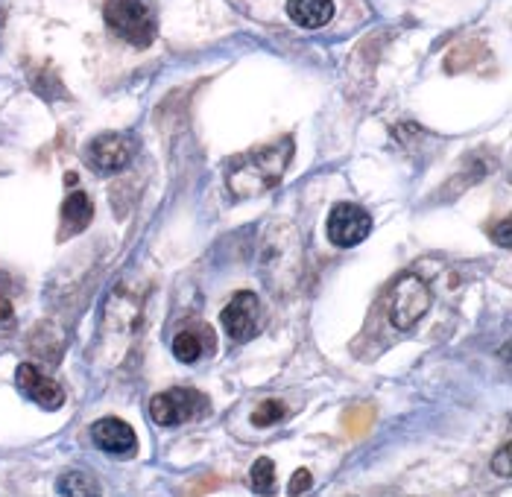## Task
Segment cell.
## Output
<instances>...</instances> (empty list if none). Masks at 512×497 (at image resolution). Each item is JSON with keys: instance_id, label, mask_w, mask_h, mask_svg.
<instances>
[{"instance_id": "30bf717a", "label": "cell", "mask_w": 512, "mask_h": 497, "mask_svg": "<svg viewBox=\"0 0 512 497\" xmlns=\"http://www.w3.org/2000/svg\"><path fill=\"white\" fill-rule=\"evenodd\" d=\"M287 15L302 30H319L334 18V0H287Z\"/></svg>"}, {"instance_id": "2e32d148", "label": "cell", "mask_w": 512, "mask_h": 497, "mask_svg": "<svg viewBox=\"0 0 512 497\" xmlns=\"http://www.w3.org/2000/svg\"><path fill=\"white\" fill-rule=\"evenodd\" d=\"M492 468H495V474H501V477H512V445H504L501 451H498V457L492 462Z\"/></svg>"}, {"instance_id": "7c38bea8", "label": "cell", "mask_w": 512, "mask_h": 497, "mask_svg": "<svg viewBox=\"0 0 512 497\" xmlns=\"http://www.w3.org/2000/svg\"><path fill=\"white\" fill-rule=\"evenodd\" d=\"M94 220V202L88 199L85 191L68 193V199L62 202V223L68 234H79L88 229V223Z\"/></svg>"}, {"instance_id": "ffe728a7", "label": "cell", "mask_w": 512, "mask_h": 497, "mask_svg": "<svg viewBox=\"0 0 512 497\" xmlns=\"http://www.w3.org/2000/svg\"><path fill=\"white\" fill-rule=\"evenodd\" d=\"M6 319H12V302L6 296H0V322H6Z\"/></svg>"}, {"instance_id": "277c9868", "label": "cell", "mask_w": 512, "mask_h": 497, "mask_svg": "<svg viewBox=\"0 0 512 497\" xmlns=\"http://www.w3.org/2000/svg\"><path fill=\"white\" fill-rule=\"evenodd\" d=\"M431 307V287L416 275L407 272L398 284H395L393 302H390V322L401 331H410Z\"/></svg>"}, {"instance_id": "d6986e66", "label": "cell", "mask_w": 512, "mask_h": 497, "mask_svg": "<svg viewBox=\"0 0 512 497\" xmlns=\"http://www.w3.org/2000/svg\"><path fill=\"white\" fill-rule=\"evenodd\" d=\"M510 229H512V223L510 220H504V223H501V231H498V240H501V246H512Z\"/></svg>"}, {"instance_id": "4fadbf2b", "label": "cell", "mask_w": 512, "mask_h": 497, "mask_svg": "<svg viewBox=\"0 0 512 497\" xmlns=\"http://www.w3.org/2000/svg\"><path fill=\"white\" fill-rule=\"evenodd\" d=\"M59 492L62 495H100V486L82 471H68L59 477Z\"/></svg>"}, {"instance_id": "8992f818", "label": "cell", "mask_w": 512, "mask_h": 497, "mask_svg": "<svg viewBox=\"0 0 512 497\" xmlns=\"http://www.w3.org/2000/svg\"><path fill=\"white\" fill-rule=\"evenodd\" d=\"M220 319H223L226 334H229L235 343H249V340H255L258 331H261V302H258V296L249 293V290L237 293L235 299L223 307Z\"/></svg>"}, {"instance_id": "ac0fdd59", "label": "cell", "mask_w": 512, "mask_h": 497, "mask_svg": "<svg viewBox=\"0 0 512 497\" xmlns=\"http://www.w3.org/2000/svg\"><path fill=\"white\" fill-rule=\"evenodd\" d=\"M369 421H372V410H355V413L346 416V427H349L352 433H363V430L369 427Z\"/></svg>"}, {"instance_id": "6da1fadb", "label": "cell", "mask_w": 512, "mask_h": 497, "mask_svg": "<svg viewBox=\"0 0 512 497\" xmlns=\"http://www.w3.org/2000/svg\"><path fill=\"white\" fill-rule=\"evenodd\" d=\"M293 158V141L278 138L273 144H264L258 150L237 155L226 170V185L237 199H252L258 193L276 188Z\"/></svg>"}, {"instance_id": "9c48e42d", "label": "cell", "mask_w": 512, "mask_h": 497, "mask_svg": "<svg viewBox=\"0 0 512 497\" xmlns=\"http://www.w3.org/2000/svg\"><path fill=\"white\" fill-rule=\"evenodd\" d=\"M91 439H94V445L100 448V451H106V454H112V457L118 459H129L135 457V451H138V436H135V430L126 424V421L120 419H100L94 427H91Z\"/></svg>"}, {"instance_id": "ba28073f", "label": "cell", "mask_w": 512, "mask_h": 497, "mask_svg": "<svg viewBox=\"0 0 512 497\" xmlns=\"http://www.w3.org/2000/svg\"><path fill=\"white\" fill-rule=\"evenodd\" d=\"M15 383H18L21 395H27L33 404H39V407H44V410H59V407L65 404V392H62V386L53 381V378L41 375L33 363H21V366H18V372H15Z\"/></svg>"}, {"instance_id": "9a60e30c", "label": "cell", "mask_w": 512, "mask_h": 497, "mask_svg": "<svg viewBox=\"0 0 512 497\" xmlns=\"http://www.w3.org/2000/svg\"><path fill=\"white\" fill-rule=\"evenodd\" d=\"M287 416V407H284V401H278V398H270V401H264L255 413H252V424L255 427H270V424H278V421Z\"/></svg>"}, {"instance_id": "e0dca14e", "label": "cell", "mask_w": 512, "mask_h": 497, "mask_svg": "<svg viewBox=\"0 0 512 497\" xmlns=\"http://www.w3.org/2000/svg\"><path fill=\"white\" fill-rule=\"evenodd\" d=\"M311 471H305V468H299L296 474H293V480H290V486H287V492L290 495H302V492H308L311 489Z\"/></svg>"}, {"instance_id": "5b68a950", "label": "cell", "mask_w": 512, "mask_h": 497, "mask_svg": "<svg viewBox=\"0 0 512 497\" xmlns=\"http://www.w3.org/2000/svg\"><path fill=\"white\" fill-rule=\"evenodd\" d=\"M369 231H372V217L360 205L340 202L328 214V240L340 249H352L357 243H363Z\"/></svg>"}, {"instance_id": "3957f363", "label": "cell", "mask_w": 512, "mask_h": 497, "mask_svg": "<svg viewBox=\"0 0 512 497\" xmlns=\"http://www.w3.org/2000/svg\"><path fill=\"white\" fill-rule=\"evenodd\" d=\"M205 410H208V398L197 389H188V386L158 392L150 401V416L161 427H176V424L194 421L205 416Z\"/></svg>"}, {"instance_id": "52a82bcc", "label": "cell", "mask_w": 512, "mask_h": 497, "mask_svg": "<svg viewBox=\"0 0 512 497\" xmlns=\"http://www.w3.org/2000/svg\"><path fill=\"white\" fill-rule=\"evenodd\" d=\"M132 153H135V144L126 135L109 132V135L94 138L85 147V161H88V167H94L100 173H120L132 161Z\"/></svg>"}, {"instance_id": "5bb4252c", "label": "cell", "mask_w": 512, "mask_h": 497, "mask_svg": "<svg viewBox=\"0 0 512 497\" xmlns=\"http://www.w3.org/2000/svg\"><path fill=\"white\" fill-rule=\"evenodd\" d=\"M249 480H252V492H273V480H276V465L270 457L255 459L252 471H249Z\"/></svg>"}, {"instance_id": "8fae6325", "label": "cell", "mask_w": 512, "mask_h": 497, "mask_svg": "<svg viewBox=\"0 0 512 497\" xmlns=\"http://www.w3.org/2000/svg\"><path fill=\"white\" fill-rule=\"evenodd\" d=\"M205 348H214V334L205 325H199V328L176 334V340H173V357L179 363H197L199 357L205 354Z\"/></svg>"}, {"instance_id": "7a4b0ae2", "label": "cell", "mask_w": 512, "mask_h": 497, "mask_svg": "<svg viewBox=\"0 0 512 497\" xmlns=\"http://www.w3.org/2000/svg\"><path fill=\"white\" fill-rule=\"evenodd\" d=\"M106 27L129 41L132 47H150L158 33V15L153 0H106Z\"/></svg>"}]
</instances>
